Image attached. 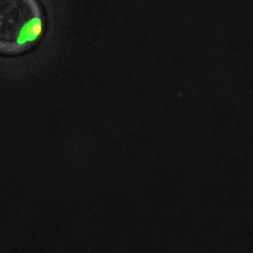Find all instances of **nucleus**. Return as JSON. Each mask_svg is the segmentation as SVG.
<instances>
[{
	"label": "nucleus",
	"instance_id": "f257e3e1",
	"mask_svg": "<svg viewBox=\"0 0 253 253\" xmlns=\"http://www.w3.org/2000/svg\"><path fill=\"white\" fill-rule=\"evenodd\" d=\"M45 12L40 0H0V54L32 50L45 33Z\"/></svg>",
	"mask_w": 253,
	"mask_h": 253
}]
</instances>
